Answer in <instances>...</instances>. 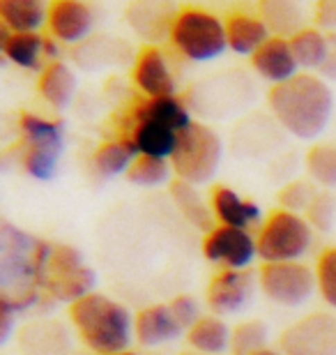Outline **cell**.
Returning <instances> with one entry per match:
<instances>
[{"label": "cell", "instance_id": "obj_1", "mask_svg": "<svg viewBox=\"0 0 336 355\" xmlns=\"http://www.w3.org/2000/svg\"><path fill=\"white\" fill-rule=\"evenodd\" d=\"M267 106L283 132L295 139L313 141L332 123L334 95L323 76L297 74L292 81L269 88Z\"/></svg>", "mask_w": 336, "mask_h": 355}, {"label": "cell", "instance_id": "obj_2", "mask_svg": "<svg viewBox=\"0 0 336 355\" xmlns=\"http://www.w3.org/2000/svg\"><path fill=\"white\" fill-rule=\"evenodd\" d=\"M125 139L136 146L139 155L170 162L177 150L180 134L194 125L189 106L177 97H139L130 109Z\"/></svg>", "mask_w": 336, "mask_h": 355}, {"label": "cell", "instance_id": "obj_3", "mask_svg": "<svg viewBox=\"0 0 336 355\" xmlns=\"http://www.w3.org/2000/svg\"><path fill=\"white\" fill-rule=\"evenodd\" d=\"M53 245L17 229L0 224V295L21 297L44 288Z\"/></svg>", "mask_w": 336, "mask_h": 355}, {"label": "cell", "instance_id": "obj_4", "mask_svg": "<svg viewBox=\"0 0 336 355\" xmlns=\"http://www.w3.org/2000/svg\"><path fill=\"white\" fill-rule=\"evenodd\" d=\"M69 321L74 323L78 339L95 355H113L130 351L136 339L130 309L109 295L90 293L69 307Z\"/></svg>", "mask_w": 336, "mask_h": 355}, {"label": "cell", "instance_id": "obj_5", "mask_svg": "<svg viewBox=\"0 0 336 355\" xmlns=\"http://www.w3.org/2000/svg\"><path fill=\"white\" fill-rule=\"evenodd\" d=\"M21 166L35 180H51L58 173L60 157L65 153V125L35 113H21Z\"/></svg>", "mask_w": 336, "mask_h": 355}, {"label": "cell", "instance_id": "obj_6", "mask_svg": "<svg viewBox=\"0 0 336 355\" xmlns=\"http://www.w3.org/2000/svg\"><path fill=\"white\" fill-rule=\"evenodd\" d=\"M170 42L191 62H212L228 49L226 21L201 7H182L173 21Z\"/></svg>", "mask_w": 336, "mask_h": 355}, {"label": "cell", "instance_id": "obj_7", "mask_svg": "<svg viewBox=\"0 0 336 355\" xmlns=\"http://www.w3.org/2000/svg\"><path fill=\"white\" fill-rule=\"evenodd\" d=\"M224 159V141L212 127L196 123L180 134L177 150L170 159L177 180L205 184L217 175Z\"/></svg>", "mask_w": 336, "mask_h": 355}, {"label": "cell", "instance_id": "obj_8", "mask_svg": "<svg viewBox=\"0 0 336 355\" xmlns=\"http://www.w3.org/2000/svg\"><path fill=\"white\" fill-rule=\"evenodd\" d=\"M256 243L263 263H295L311 250L313 229L304 215L276 210L263 222Z\"/></svg>", "mask_w": 336, "mask_h": 355}, {"label": "cell", "instance_id": "obj_9", "mask_svg": "<svg viewBox=\"0 0 336 355\" xmlns=\"http://www.w3.org/2000/svg\"><path fill=\"white\" fill-rule=\"evenodd\" d=\"M258 286L269 302L281 304V307H299L311 300L313 291H318V279L316 272L302 261L263 263L258 272Z\"/></svg>", "mask_w": 336, "mask_h": 355}, {"label": "cell", "instance_id": "obj_10", "mask_svg": "<svg viewBox=\"0 0 336 355\" xmlns=\"http://www.w3.org/2000/svg\"><path fill=\"white\" fill-rule=\"evenodd\" d=\"M278 351L283 355H336V316L316 311L299 318L283 330Z\"/></svg>", "mask_w": 336, "mask_h": 355}, {"label": "cell", "instance_id": "obj_11", "mask_svg": "<svg viewBox=\"0 0 336 355\" xmlns=\"http://www.w3.org/2000/svg\"><path fill=\"white\" fill-rule=\"evenodd\" d=\"M203 257L221 270H249L258 257V243L249 231L217 224L203 240Z\"/></svg>", "mask_w": 336, "mask_h": 355}, {"label": "cell", "instance_id": "obj_12", "mask_svg": "<svg viewBox=\"0 0 336 355\" xmlns=\"http://www.w3.org/2000/svg\"><path fill=\"white\" fill-rule=\"evenodd\" d=\"M256 275L251 270H221L207 286V307L214 316H233L254 297Z\"/></svg>", "mask_w": 336, "mask_h": 355}, {"label": "cell", "instance_id": "obj_13", "mask_svg": "<svg viewBox=\"0 0 336 355\" xmlns=\"http://www.w3.org/2000/svg\"><path fill=\"white\" fill-rule=\"evenodd\" d=\"M95 28V10L81 0H58L48 7V33L60 44L78 46L90 40Z\"/></svg>", "mask_w": 336, "mask_h": 355}, {"label": "cell", "instance_id": "obj_14", "mask_svg": "<svg viewBox=\"0 0 336 355\" xmlns=\"http://www.w3.org/2000/svg\"><path fill=\"white\" fill-rule=\"evenodd\" d=\"M134 86L143 97H175V76L159 46L148 44L136 53Z\"/></svg>", "mask_w": 336, "mask_h": 355}, {"label": "cell", "instance_id": "obj_15", "mask_svg": "<svg viewBox=\"0 0 336 355\" xmlns=\"http://www.w3.org/2000/svg\"><path fill=\"white\" fill-rule=\"evenodd\" d=\"M19 351L24 355H74V344L65 323L42 318L17 332Z\"/></svg>", "mask_w": 336, "mask_h": 355}, {"label": "cell", "instance_id": "obj_16", "mask_svg": "<svg viewBox=\"0 0 336 355\" xmlns=\"http://www.w3.org/2000/svg\"><path fill=\"white\" fill-rule=\"evenodd\" d=\"M251 67L263 81L272 83V88L281 86V83H288L295 79L297 74H302L295 60V53H292L290 40H281V37L267 40L265 44L251 55Z\"/></svg>", "mask_w": 336, "mask_h": 355}, {"label": "cell", "instance_id": "obj_17", "mask_svg": "<svg viewBox=\"0 0 336 355\" xmlns=\"http://www.w3.org/2000/svg\"><path fill=\"white\" fill-rule=\"evenodd\" d=\"M210 205H212L217 224L233 226V229H242V231H249L251 226L258 224L263 217V210L258 208V203L240 196L238 191L226 187V184L212 187Z\"/></svg>", "mask_w": 336, "mask_h": 355}, {"label": "cell", "instance_id": "obj_18", "mask_svg": "<svg viewBox=\"0 0 336 355\" xmlns=\"http://www.w3.org/2000/svg\"><path fill=\"white\" fill-rule=\"evenodd\" d=\"M134 332H136V342L141 346L154 349V346L175 342L177 337H182L184 330L177 323V318L173 316L168 304H150V307L141 309L136 314Z\"/></svg>", "mask_w": 336, "mask_h": 355}, {"label": "cell", "instance_id": "obj_19", "mask_svg": "<svg viewBox=\"0 0 336 355\" xmlns=\"http://www.w3.org/2000/svg\"><path fill=\"white\" fill-rule=\"evenodd\" d=\"M177 12L180 10L166 3H134L127 7V24L141 40L161 42L170 37Z\"/></svg>", "mask_w": 336, "mask_h": 355}, {"label": "cell", "instance_id": "obj_20", "mask_svg": "<svg viewBox=\"0 0 336 355\" xmlns=\"http://www.w3.org/2000/svg\"><path fill=\"white\" fill-rule=\"evenodd\" d=\"M226 35H228V49L238 55H251L272 40L265 21L258 14L251 12H233L226 19Z\"/></svg>", "mask_w": 336, "mask_h": 355}, {"label": "cell", "instance_id": "obj_21", "mask_svg": "<svg viewBox=\"0 0 336 355\" xmlns=\"http://www.w3.org/2000/svg\"><path fill=\"white\" fill-rule=\"evenodd\" d=\"M95 270L83 266L76 270H67V272H46L44 279V293L51 302H62V304H76L78 300L95 293Z\"/></svg>", "mask_w": 336, "mask_h": 355}, {"label": "cell", "instance_id": "obj_22", "mask_svg": "<svg viewBox=\"0 0 336 355\" xmlns=\"http://www.w3.org/2000/svg\"><path fill=\"white\" fill-rule=\"evenodd\" d=\"M74 60L81 69L125 65L127 60H132V46L123 40L97 35V37L85 40L83 44L74 49Z\"/></svg>", "mask_w": 336, "mask_h": 355}, {"label": "cell", "instance_id": "obj_23", "mask_svg": "<svg viewBox=\"0 0 336 355\" xmlns=\"http://www.w3.org/2000/svg\"><path fill=\"white\" fill-rule=\"evenodd\" d=\"M168 189H170V198H173L177 212L184 217V222L191 224L198 231H203L205 236L214 229V226H217L212 205L205 203V198L201 196V191H198L196 184L177 180L175 178Z\"/></svg>", "mask_w": 336, "mask_h": 355}, {"label": "cell", "instance_id": "obj_24", "mask_svg": "<svg viewBox=\"0 0 336 355\" xmlns=\"http://www.w3.org/2000/svg\"><path fill=\"white\" fill-rule=\"evenodd\" d=\"M258 17L265 21L272 37L292 40L306 28L304 7L292 0H263L258 5Z\"/></svg>", "mask_w": 336, "mask_h": 355}, {"label": "cell", "instance_id": "obj_25", "mask_svg": "<svg viewBox=\"0 0 336 355\" xmlns=\"http://www.w3.org/2000/svg\"><path fill=\"white\" fill-rule=\"evenodd\" d=\"M48 7L42 0H0V24L12 35L39 33L48 26Z\"/></svg>", "mask_w": 336, "mask_h": 355}, {"label": "cell", "instance_id": "obj_26", "mask_svg": "<svg viewBox=\"0 0 336 355\" xmlns=\"http://www.w3.org/2000/svg\"><path fill=\"white\" fill-rule=\"evenodd\" d=\"M5 60L21 69H33V72H44L46 69V37L42 33H21L10 35L0 44Z\"/></svg>", "mask_w": 336, "mask_h": 355}, {"label": "cell", "instance_id": "obj_27", "mask_svg": "<svg viewBox=\"0 0 336 355\" xmlns=\"http://www.w3.org/2000/svg\"><path fill=\"white\" fill-rule=\"evenodd\" d=\"M76 74L74 69H71L67 62H51V65H46L44 72L39 74V95L42 99L53 106V109H67L71 104V99L76 95Z\"/></svg>", "mask_w": 336, "mask_h": 355}, {"label": "cell", "instance_id": "obj_28", "mask_svg": "<svg viewBox=\"0 0 336 355\" xmlns=\"http://www.w3.org/2000/svg\"><path fill=\"white\" fill-rule=\"evenodd\" d=\"M139 157V150L130 139H111L97 146L92 153V171L99 178H118L127 175L132 164Z\"/></svg>", "mask_w": 336, "mask_h": 355}, {"label": "cell", "instance_id": "obj_29", "mask_svg": "<svg viewBox=\"0 0 336 355\" xmlns=\"http://www.w3.org/2000/svg\"><path fill=\"white\" fill-rule=\"evenodd\" d=\"M290 46L299 69H306V74L323 72L327 60H330V35L323 33L320 28H304L302 33H297L290 40Z\"/></svg>", "mask_w": 336, "mask_h": 355}, {"label": "cell", "instance_id": "obj_30", "mask_svg": "<svg viewBox=\"0 0 336 355\" xmlns=\"http://www.w3.org/2000/svg\"><path fill=\"white\" fill-rule=\"evenodd\" d=\"M231 337L233 330L219 316H203L187 332L189 346L203 355H224L226 351H231Z\"/></svg>", "mask_w": 336, "mask_h": 355}, {"label": "cell", "instance_id": "obj_31", "mask_svg": "<svg viewBox=\"0 0 336 355\" xmlns=\"http://www.w3.org/2000/svg\"><path fill=\"white\" fill-rule=\"evenodd\" d=\"M304 166L311 182H316L320 189H336V146L334 144H316L304 155Z\"/></svg>", "mask_w": 336, "mask_h": 355}, {"label": "cell", "instance_id": "obj_32", "mask_svg": "<svg viewBox=\"0 0 336 355\" xmlns=\"http://www.w3.org/2000/svg\"><path fill=\"white\" fill-rule=\"evenodd\" d=\"M173 175H175V171H173V164H170V162L139 155L125 178L132 184H136V187L152 189V187H161V184H168V187H170Z\"/></svg>", "mask_w": 336, "mask_h": 355}, {"label": "cell", "instance_id": "obj_33", "mask_svg": "<svg viewBox=\"0 0 336 355\" xmlns=\"http://www.w3.org/2000/svg\"><path fill=\"white\" fill-rule=\"evenodd\" d=\"M269 328L258 318L251 321H242L238 328L233 330L231 337V353L233 355H256L260 351L269 349Z\"/></svg>", "mask_w": 336, "mask_h": 355}, {"label": "cell", "instance_id": "obj_34", "mask_svg": "<svg viewBox=\"0 0 336 355\" xmlns=\"http://www.w3.org/2000/svg\"><path fill=\"white\" fill-rule=\"evenodd\" d=\"M318 191L320 189H316V184L309 180H292L278 191V203H281V210L306 215V210L313 203V198L318 196Z\"/></svg>", "mask_w": 336, "mask_h": 355}, {"label": "cell", "instance_id": "obj_35", "mask_svg": "<svg viewBox=\"0 0 336 355\" xmlns=\"http://www.w3.org/2000/svg\"><path fill=\"white\" fill-rule=\"evenodd\" d=\"M304 217H306V222L311 224L313 231L330 233L334 229V219H336V196L332 191L320 189Z\"/></svg>", "mask_w": 336, "mask_h": 355}, {"label": "cell", "instance_id": "obj_36", "mask_svg": "<svg viewBox=\"0 0 336 355\" xmlns=\"http://www.w3.org/2000/svg\"><path fill=\"white\" fill-rule=\"evenodd\" d=\"M316 279L320 297L336 311V247H327L318 257Z\"/></svg>", "mask_w": 336, "mask_h": 355}, {"label": "cell", "instance_id": "obj_37", "mask_svg": "<svg viewBox=\"0 0 336 355\" xmlns=\"http://www.w3.org/2000/svg\"><path fill=\"white\" fill-rule=\"evenodd\" d=\"M170 311H173V316L177 318V323L182 325V330H191L194 325L203 318V311H201V304H198V300L194 295H175L173 300L168 302Z\"/></svg>", "mask_w": 336, "mask_h": 355}, {"label": "cell", "instance_id": "obj_38", "mask_svg": "<svg viewBox=\"0 0 336 355\" xmlns=\"http://www.w3.org/2000/svg\"><path fill=\"white\" fill-rule=\"evenodd\" d=\"M313 17H316V28L323 33H336V0H320L313 10Z\"/></svg>", "mask_w": 336, "mask_h": 355}, {"label": "cell", "instance_id": "obj_39", "mask_svg": "<svg viewBox=\"0 0 336 355\" xmlns=\"http://www.w3.org/2000/svg\"><path fill=\"white\" fill-rule=\"evenodd\" d=\"M330 44H332L330 60H327V65H325V69L320 74L325 76V81H336V33L330 35Z\"/></svg>", "mask_w": 336, "mask_h": 355}, {"label": "cell", "instance_id": "obj_40", "mask_svg": "<svg viewBox=\"0 0 336 355\" xmlns=\"http://www.w3.org/2000/svg\"><path fill=\"white\" fill-rule=\"evenodd\" d=\"M46 62H60V42L53 37H46Z\"/></svg>", "mask_w": 336, "mask_h": 355}, {"label": "cell", "instance_id": "obj_41", "mask_svg": "<svg viewBox=\"0 0 336 355\" xmlns=\"http://www.w3.org/2000/svg\"><path fill=\"white\" fill-rule=\"evenodd\" d=\"M256 355H283V353L276 351V349H265V351H260V353H256Z\"/></svg>", "mask_w": 336, "mask_h": 355}, {"label": "cell", "instance_id": "obj_42", "mask_svg": "<svg viewBox=\"0 0 336 355\" xmlns=\"http://www.w3.org/2000/svg\"><path fill=\"white\" fill-rule=\"evenodd\" d=\"M113 355H139V353H134V351H123V353H113Z\"/></svg>", "mask_w": 336, "mask_h": 355}, {"label": "cell", "instance_id": "obj_43", "mask_svg": "<svg viewBox=\"0 0 336 355\" xmlns=\"http://www.w3.org/2000/svg\"><path fill=\"white\" fill-rule=\"evenodd\" d=\"M180 355H203V353H196V351H184V353H180Z\"/></svg>", "mask_w": 336, "mask_h": 355}, {"label": "cell", "instance_id": "obj_44", "mask_svg": "<svg viewBox=\"0 0 336 355\" xmlns=\"http://www.w3.org/2000/svg\"><path fill=\"white\" fill-rule=\"evenodd\" d=\"M74 355H85V353H74Z\"/></svg>", "mask_w": 336, "mask_h": 355}]
</instances>
